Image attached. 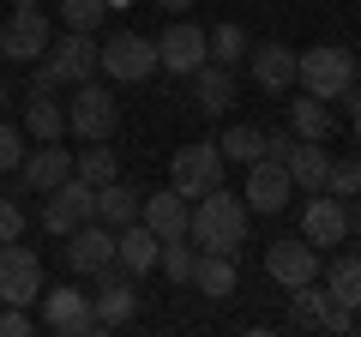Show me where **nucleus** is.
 <instances>
[{
  "label": "nucleus",
  "mask_w": 361,
  "mask_h": 337,
  "mask_svg": "<svg viewBox=\"0 0 361 337\" xmlns=\"http://www.w3.org/2000/svg\"><path fill=\"white\" fill-rule=\"evenodd\" d=\"M187 211H193V199H180L175 187H169V193H145L139 223L157 235V241H175V235H187Z\"/></svg>",
  "instance_id": "nucleus-19"
},
{
  "label": "nucleus",
  "mask_w": 361,
  "mask_h": 337,
  "mask_svg": "<svg viewBox=\"0 0 361 337\" xmlns=\"http://www.w3.org/2000/svg\"><path fill=\"white\" fill-rule=\"evenodd\" d=\"M289 133H295V139H331L337 133L331 103H325V97H295V103H289Z\"/></svg>",
  "instance_id": "nucleus-23"
},
{
  "label": "nucleus",
  "mask_w": 361,
  "mask_h": 337,
  "mask_svg": "<svg viewBox=\"0 0 361 337\" xmlns=\"http://www.w3.org/2000/svg\"><path fill=\"white\" fill-rule=\"evenodd\" d=\"M49 42H54V25H49V13H42V6H13V18L0 25V54H6V61H18V66L42 61V54H49Z\"/></svg>",
  "instance_id": "nucleus-4"
},
{
  "label": "nucleus",
  "mask_w": 361,
  "mask_h": 337,
  "mask_svg": "<svg viewBox=\"0 0 361 337\" xmlns=\"http://www.w3.org/2000/svg\"><path fill=\"white\" fill-rule=\"evenodd\" d=\"M295 85L307 97H349V85H355V61H349V49H337V42H319V49H307L295 61Z\"/></svg>",
  "instance_id": "nucleus-2"
},
{
  "label": "nucleus",
  "mask_w": 361,
  "mask_h": 337,
  "mask_svg": "<svg viewBox=\"0 0 361 337\" xmlns=\"http://www.w3.org/2000/svg\"><path fill=\"white\" fill-rule=\"evenodd\" d=\"M157 265H163V277H169V283H193L199 247L187 241V235H175V241H163V253H157Z\"/></svg>",
  "instance_id": "nucleus-30"
},
{
  "label": "nucleus",
  "mask_w": 361,
  "mask_h": 337,
  "mask_svg": "<svg viewBox=\"0 0 361 337\" xmlns=\"http://www.w3.org/2000/svg\"><path fill=\"white\" fill-rule=\"evenodd\" d=\"M42 61L54 66V78L61 85H85V78L103 73V42L90 37V30H61V42H49V54Z\"/></svg>",
  "instance_id": "nucleus-8"
},
{
  "label": "nucleus",
  "mask_w": 361,
  "mask_h": 337,
  "mask_svg": "<svg viewBox=\"0 0 361 337\" xmlns=\"http://www.w3.org/2000/svg\"><path fill=\"white\" fill-rule=\"evenodd\" d=\"M349 127H355V139H361V103H355V109H349Z\"/></svg>",
  "instance_id": "nucleus-41"
},
{
  "label": "nucleus",
  "mask_w": 361,
  "mask_h": 337,
  "mask_svg": "<svg viewBox=\"0 0 361 337\" xmlns=\"http://www.w3.org/2000/svg\"><path fill=\"white\" fill-rule=\"evenodd\" d=\"M223 151L217 145H180L175 151V163H169V187H175L180 199H199V193H211V187H223Z\"/></svg>",
  "instance_id": "nucleus-6"
},
{
  "label": "nucleus",
  "mask_w": 361,
  "mask_h": 337,
  "mask_svg": "<svg viewBox=\"0 0 361 337\" xmlns=\"http://www.w3.org/2000/svg\"><path fill=\"white\" fill-rule=\"evenodd\" d=\"M325 168H331L325 145L319 139H295V151H289V181H295L301 193H325Z\"/></svg>",
  "instance_id": "nucleus-22"
},
{
  "label": "nucleus",
  "mask_w": 361,
  "mask_h": 337,
  "mask_svg": "<svg viewBox=\"0 0 361 337\" xmlns=\"http://www.w3.org/2000/svg\"><path fill=\"white\" fill-rule=\"evenodd\" d=\"M355 85H361V66H355Z\"/></svg>",
  "instance_id": "nucleus-45"
},
{
  "label": "nucleus",
  "mask_w": 361,
  "mask_h": 337,
  "mask_svg": "<svg viewBox=\"0 0 361 337\" xmlns=\"http://www.w3.org/2000/svg\"><path fill=\"white\" fill-rule=\"evenodd\" d=\"M18 235H25V205L0 193V241H18Z\"/></svg>",
  "instance_id": "nucleus-36"
},
{
  "label": "nucleus",
  "mask_w": 361,
  "mask_h": 337,
  "mask_svg": "<svg viewBox=\"0 0 361 337\" xmlns=\"http://www.w3.org/2000/svg\"><path fill=\"white\" fill-rule=\"evenodd\" d=\"M13 6H37V0H13Z\"/></svg>",
  "instance_id": "nucleus-44"
},
{
  "label": "nucleus",
  "mask_w": 361,
  "mask_h": 337,
  "mask_svg": "<svg viewBox=\"0 0 361 337\" xmlns=\"http://www.w3.org/2000/svg\"><path fill=\"white\" fill-rule=\"evenodd\" d=\"M301 235H307L313 247H337L349 235V211L337 193H313L307 205H301Z\"/></svg>",
  "instance_id": "nucleus-17"
},
{
  "label": "nucleus",
  "mask_w": 361,
  "mask_h": 337,
  "mask_svg": "<svg viewBox=\"0 0 361 337\" xmlns=\"http://www.w3.org/2000/svg\"><path fill=\"white\" fill-rule=\"evenodd\" d=\"M193 289H199L205 301L235 295V259H229V253H199V265H193Z\"/></svg>",
  "instance_id": "nucleus-26"
},
{
  "label": "nucleus",
  "mask_w": 361,
  "mask_h": 337,
  "mask_svg": "<svg viewBox=\"0 0 361 337\" xmlns=\"http://www.w3.org/2000/svg\"><path fill=\"white\" fill-rule=\"evenodd\" d=\"M205 49H211V61H217V66H235V61H247V49H253V42H247L241 25H217V30L205 37Z\"/></svg>",
  "instance_id": "nucleus-32"
},
{
  "label": "nucleus",
  "mask_w": 361,
  "mask_h": 337,
  "mask_svg": "<svg viewBox=\"0 0 361 337\" xmlns=\"http://www.w3.org/2000/svg\"><path fill=\"white\" fill-rule=\"evenodd\" d=\"M90 217H97V187L78 181V175H66L54 193H42V229L61 235V241L78 229V223H90Z\"/></svg>",
  "instance_id": "nucleus-5"
},
{
  "label": "nucleus",
  "mask_w": 361,
  "mask_h": 337,
  "mask_svg": "<svg viewBox=\"0 0 361 337\" xmlns=\"http://www.w3.org/2000/svg\"><path fill=\"white\" fill-rule=\"evenodd\" d=\"M90 307H97V331H109V325H127L133 313H139V289H133V271H121L115 259L97 271V295H90Z\"/></svg>",
  "instance_id": "nucleus-11"
},
{
  "label": "nucleus",
  "mask_w": 361,
  "mask_h": 337,
  "mask_svg": "<svg viewBox=\"0 0 361 337\" xmlns=\"http://www.w3.org/2000/svg\"><path fill=\"white\" fill-rule=\"evenodd\" d=\"M325 307H331V289H313V283L289 289V325H319Z\"/></svg>",
  "instance_id": "nucleus-31"
},
{
  "label": "nucleus",
  "mask_w": 361,
  "mask_h": 337,
  "mask_svg": "<svg viewBox=\"0 0 361 337\" xmlns=\"http://www.w3.org/2000/svg\"><path fill=\"white\" fill-rule=\"evenodd\" d=\"M73 175H78V181H90V187H109V181L121 175V163H115V145H109V139L85 145V151L73 157Z\"/></svg>",
  "instance_id": "nucleus-28"
},
{
  "label": "nucleus",
  "mask_w": 361,
  "mask_h": 337,
  "mask_svg": "<svg viewBox=\"0 0 361 337\" xmlns=\"http://www.w3.org/2000/svg\"><path fill=\"white\" fill-rule=\"evenodd\" d=\"M37 307H42V325L61 331V337H90L97 331V307H90L85 289H42Z\"/></svg>",
  "instance_id": "nucleus-12"
},
{
  "label": "nucleus",
  "mask_w": 361,
  "mask_h": 337,
  "mask_svg": "<svg viewBox=\"0 0 361 337\" xmlns=\"http://www.w3.org/2000/svg\"><path fill=\"white\" fill-rule=\"evenodd\" d=\"M193 103L205 109V115H229V103H235V73L229 66H217V61H205V66H193Z\"/></svg>",
  "instance_id": "nucleus-21"
},
{
  "label": "nucleus",
  "mask_w": 361,
  "mask_h": 337,
  "mask_svg": "<svg viewBox=\"0 0 361 337\" xmlns=\"http://www.w3.org/2000/svg\"><path fill=\"white\" fill-rule=\"evenodd\" d=\"M325 193H337L349 205V193H361V163L355 157H331V168H325Z\"/></svg>",
  "instance_id": "nucleus-33"
},
{
  "label": "nucleus",
  "mask_w": 361,
  "mask_h": 337,
  "mask_svg": "<svg viewBox=\"0 0 361 337\" xmlns=\"http://www.w3.org/2000/svg\"><path fill=\"white\" fill-rule=\"evenodd\" d=\"M103 73L115 78V85H145V78L157 73V42L139 37V30H115V37L103 42Z\"/></svg>",
  "instance_id": "nucleus-7"
},
{
  "label": "nucleus",
  "mask_w": 361,
  "mask_h": 337,
  "mask_svg": "<svg viewBox=\"0 0 361 337\" xmlns=\"http://www.w3.org/2000/svg\"><path fill=\"white\" fill-rule=\"evenodd\" d=\"M289 193H295V181H289V163H277V157H259V163H247V211H259V217H277V211L289 205Z\"/></svg>",
  "instance_id": "nucleus-13"
},
{
  "label": "nucleus",
  "mask_w": 361,
  "mask_h": 337,
  "mask_svg": "<svg viewBox=\"0 0 361 337\" xmlns=\"http://www.w3.org/2000/svg\"><path fill=\"white\" fill-rule=\"evenodd\" d=\"M37 295H42V259L18 241H0V301L30 307Z\"/></svg>",
  "instance_id": "nucleus-10"
},
{
  "label": "nucleus",
  "mask_w": 361,
  "mask_h": 337,
  "mask_svg": "<svg viewBox=\"0 0 361 337\" xmlns=\"http://www.w3.org/2000/svg\"><path fill=\"white\" fill-rule=\"evenodd\" d=\"M187 241L199 247V253H241L247 247V199L241 193H223V187H211V193L193 199V211H187Z\"/></svg>",
  "instance_id": "nucleus-1"
},
{
  "label": "nucleus",
  "mask_w": 361,
  "mask_h": 337,
  "mask_svg": "<svg viewBox=\"0 0 361 337\" xmlns=\"http://www.w3.org/2000/svg\"><path fill=\"white\" fill-rule=\"evenodd\" d=\"M0 61H6V54H0Z\"/></svg>",
  "instance_id": "nucleus-46"
},
{
  "label": "nucleus",
  "mask_w": 361,
  "mask_h": 337,
  "mask_svg": "<svg viewBox=\"0 0 361 337\" xmlns=\"http://www.w3.org/2000/svg\"><path fill=\"white\" fill-rule=\"evenodd\" d=\"M157 6H163V13H187V6H193V0H157Z\"/></svg>",
  "instance_id": "nucleus-40"
},
{
  "label": "nucleus",
  "mask_w": 361,
  "mask_h": 337,
  "mask_svg": "<svg viewBox=\"0 0 361 337\" xmlns=\"http://www.w3.org/2000/svg\"><path fill=\"white\" fill-rule=\"evenodd\" d=\"M18 175H25V187H30V193H54V187H61L66 175H73V151H66L61 139H49V145H37V151H25Z\"/></svg>",
  "instance_id": "nucleus-18"
},
{
  "label": "nucleus",
  "mask_w": 361,
  "mask_h": 337,
  "mask_svg": "<svg viewBox=\"0 0 361 337\" xmlns=\"http://www.w3.org/2000/svg\"><path fill=\"white\" fill-rule=\"evenodd\" d=\"M349 211V235H361V205H343Z\"/></svg>",
  "instance_id": "nucleus-39"
},
{
  "label": "nucleus",
  "mask_w": 361,
  "mask_h": 337,
  "mask_svg": "<svg viewBox=\"0 0 361 337\" xmlns=\"http://www.w3.org/2000/svg\"><path fill=\"white\" fill-rule=\"evenodd\" d=\"M139 205H145V193H139V187H127L121 175L109 187H97V223H109V229L133 223V217H139Z\"/></svg>",
  "instance_id": "nucleus-24"
},
{
  "label": "nucleus",
  "mask_w": 361,
  "mask_h": 337,
  "mask_svg": "<svg viewBox=\"0 0 361 337\" xmlns=\"http://www.w3.org/2000/svg\"><path fill=\"white\" fill-rule=\"evenodd\" d=\"M247 61H253V85L271 97L295 91V61L301 54L289 49V42H259V49H247Z\"/></svg>",
  "instance_id": "nucleus-16"
},
{
  "label": "nucleus",
  "mask_w": 361,
  "mask_h": 337,
  "mask_svg": "<svg viewBox=\"0 0 361 337\" xmlns=\"http://www.w3.org/2000/svg\"><path fill=\"white\" fill-rule=\"evenodd\" d=\"M18 163H25V133H18L13 121H0V175L18 168Z\"/></svg>",
  "instance_id": "nucleus-35"
},
{
  "label": "nucleus",
  "mask_w": 361,
  "mask_h": 337,
  "mask_svg": "<svg viewBox=\"0 0 361 337\" xmlns=\"http://www.w3.org/2000/svg\"><path fill=\"white\" fill-rule=\"evenodd\" d=\"M25 133L37 145H49V139H61L66 133V109L54 103V91H30V103H25Z\"/></svg>",
  "instance_id": "nucleus-25"
},
{
  "label": "nucleus",
  "mask_w": 361,
  "mask_h": 337,
  "mask_svg": "<svg viewBox=\"0 0 361 337\" xmlns=\"http://www.w3.org/2000/svg\"><path fill=\"white\" fill-rule=\"evenodd\" d=\"M265 271H271V283H283V289L319 283V247L307 235H283V241L265 247Z\"/></svg>",
  "instance_id": "nucleus-9"
},
{
  "label": "nucleus",
  "mask_w": 361,
  "mask_h": 337,
  "mask_svg": "<svg viewBox=\"0 0 361 337\" xmlns=\"http://www.w3.org/2000/svg\"><path fill=\"white\" fill-rule=\"evenodd\" d=\"M115 259V229H109V223H78L73 235H66V265H73L78 277H97L103 271V265Z\"/></svg>",
  "instance_id": "nucleus-15"
},
{
  "label": "nucleus",
  "mask_w": 361,
  "mask_h": 337,
  "mask_svg": "<svg viewBox=\"0 0 361 337\" xmlns=\"http://www.w3.org/2000/svg\"><path fill=\"white\" fill-rule=\"evenodd\" d=\"M0 109H6V78H0Z\"/></svg>",
  "instance_id": "nucleus-42"
},
{
  "label": "nucleus",
  "mask_w": 361,
  "mask_h": 337,
  "mask_svg": "<svg viewBox=\"0 0 361 337\" xmlns=\"http://www.w3.org/2000/svg\"><path fill=\"white\" fill-rule=\"evenodd\" d=\"M325 271V289H331L337 307H361V253H343V259L319 265Z\"/></svg>",
  "instance_id": "nucleus-27"
},
{
  "label": "nucleus",
  "mask_w": 361,
  "mask_h": 337,
  "mask_svg": "<svg viewBox=\"0 0 361 337\" xmlns=\"http://www.w3.org/2000/svg\"><path fill=\"white\" fill-rule=\"evenodd\" d=\"M103 6H133V0H103Z\"/></svg>",
  "instance_id": "nucleus-43"
},
{
  "label": "nucleus",
  "mask_w": 361,
  "mask_h": 337,
  "mask_svg": "<svg viewBox=\"0 0 361 337\" xmlns=\"http://www.w3.org/2000/svg\"><path fill=\"white\" fill-rule=\"evenodd\" d=\"M289 151H295V133H265V157L289 163Z\"/></svg>",
  "instance_id": "nucleus-38"
},
{
  "label": "nucleus",
  "mask_w": 361,
  "mask_h": 337,
  "mask_svg": "<svg viewBox=\"0 0 361 337\" xmlns=\"http://www.w3.org/2000/svg\"><path fill=\"white\" fill-rule=\"evenodd\" d=\"M211 61V49H205V25H187V18H175V25L157 37V66L163 73H193V66H205Z\"/></svg>",
  "instance_id": "nucleus-14"
},
{
  "label": "nucleus",
  "mask_w": 361,
  "mask_h": 337,
  "mask_svg": "<svg viewBox=\"0 0 361 337\" xmlns=\"http://www.w3.org/2000/svg\"><path fill=\"white\" fill-rule=\"evenodd\" d=\"M103 18H109L103 0H61V25L66 30H97Z\"/></svg>",
  "instance_id": "nucleus-34"
},
{
  "label": "nucleus",
  "mask_w": 361,
  "mask_h": 337,
  "mask_svg": "<svg viewBox=\"0 0 361 337\" xmlns=\"http://www.w3.org/2000/svg\"><path fill=\"white\" fill-rule=\"evenodd\" d=\"M0 337H30V307L0 301Z\"/></svg>",
  "instance_id": "nucleus-37"
},
{
  "label": "nucleus",
  "mask_w": 361,
  "mask_h": 337,
  "mask_svg": "<svg viewBox=\"0 0 361 337\" xmlns=\"http://www.w3.org/2000/svg\"><path fill=\"white\" fill-rule=\"evenodd\" d=\"M157 253H163V241H157V235L145 229L139 217H133V223H121V229H115V265H121V271L145 277V271L157 265Z\"/></svg>",
  "instance_id": "nucleus-20"
},
{
  "label": "nucleus",
  "mask_w": 361,
  "mask_h": 337,
  "mask_svg": "<svg viewBox=\"0 0 361 337\" xmlns=\"http://www.w3.org/2000/svg\"><path fill=\"white\" fill-rule=\"evenodd\" d=\"M115 127H121V109H115V97H109V85H97V78L73 85V103H66V133H78L85 145H97V139H115Z\"/></svg>",
  "instance_id": "nucleus-3"
},
{
  "label": "nucleus",
  "mask_w": 361,
  "mask_h": 337,
  "mask_svg": "<svg viewBox=\"0 0 361 337\" xmlns=\"http://www.w3.org/2000/svg\"><path fill=\"white\" fill-rule=\"evenodd\" d=\"M217 151H223V163H259L265 157V127H229L217 139Z\"/></svg>",
  "instance_id": "nucleus-29"
}]
</instances>
